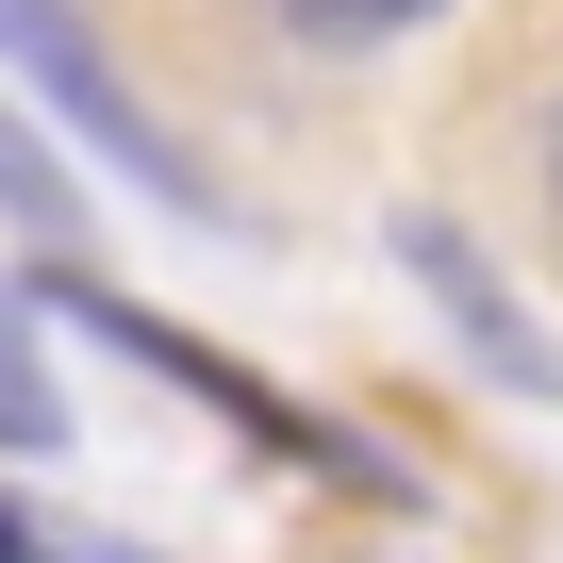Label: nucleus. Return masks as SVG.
Listing matches in <instances>:
<instances>
[{
    "mask_svg": "<svg viewBox=\"0 0 563 563\" xmlns=\"http://www.w3.org/2000/svg\"><path fill=\"white\" fill-rule=\"evenodd\" d=\"M0 67H18V84H34V100H51V117H67L100 166H117V183H150V199H183V216H199V166H183L150 117H133V84L100 67V34L67 18V0H0Z\"/></svg>",
    "mask_w": 563,
    "mask_h": 563,
    "instance_id": "obj_1",
    "label": "nucleus"
},
{
    "mask_svg": "<svg viewBox=\"0 0 563 563\" xmlns=\"http://www.w3.org/2000/svg\"><path fill=\"white\" fill-rule=\"evenodd\" d=\"M398 265L431 282V316H448V332H464V349H481L497 382H530V398L563 382V349H547V332L514 316V282L481 265V232H464V216H398Z\"/></svg>",
    "mask_w": 563,
    "mask_h": 563,
    "instance_id": "obj_2",
    "label": "nucleus"
},
{
    "mask_svg": "<svg viewBox=\"0 0 563 563\" xmlns=\"http://www.w3.org/2000/svg\"><path fill=\"white\" fill-rule=\"evenodd\" d=\"M282 34H316V51H382V34H415L431 0H265Z\"/></svg>",
    "mask_w": 563,
    "mask_h": 563,
    "instance_id": "obj_3",
    "label": "nucleus"
},
{
    "mask_svg": "<svg viewBox=\"0 0 563 563\" xmlns=\"http://www.w3.org/2000/svg\"><path fill=\"white\" fill-rule=\"evenodd\" d=\"M0 199H18L34 232H67V166H51V133H34V117H0Z\"/></svg>",
    "mask_w": 563,
    "mask_h": 563,
    "instance_id": "obj_4",
    "label": "nucleus"
},
{
    "mask_svg": "<svg viewBox=\"0 0 563 563\" xmlns=\"http://www.w3.org/2000/svg\"><path fill=\"white\" fill-rule=\"evenodd\" d=\"M67 415H51V382H34V349H18V316H0V448H51Z\"/></svg>",
    "mask_w": 563,
    "mask_h": 563,
    "instance_id": "obj_5",
    "label": "nucleus"
},
{
    "mask_svg": "<svg viewBox=\"0 0 563 563\" xmlns=\"http://www.w3.org/2000/svg\"><path fill=\"white\" fill-rule=\"evenodd\" d=\"M0 563H117V547H67L51 514H18V497H0Z\"/></svg>",
    "mask_w": 563,
    "mask_h": 563,
    "instance_id": "obj_6",
    "label": "nucleus"
},
{
    "mask_svg": "<svg viewBox=\"0 0 563 563\" xmlns=\"http://www.w3.org/2000/svg\"><path fill=\"white\" fill-rule=\"evenodd\" d=\"M547 199H563V117H547Z\"/></svg>",
    "mask_w": 563,
    "mask_h": 563,
    "instance_id": "obj_7",
    "label": "nucleus"
}]
</instances>
